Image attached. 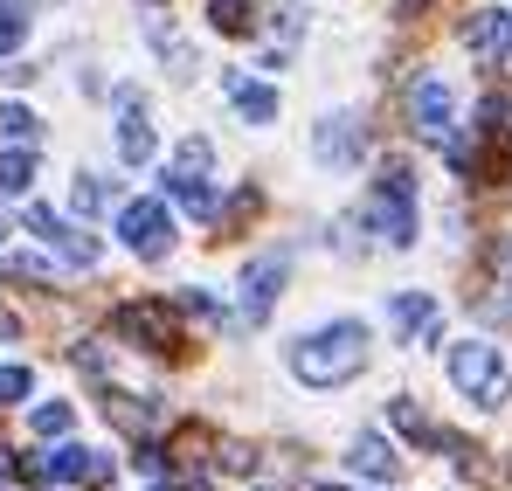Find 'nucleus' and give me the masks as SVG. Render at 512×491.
<instances>
[{"label": "nucleus", "mask_w": 512, "mask_h": 491, "mask_svg": "<svg viewBox=\"0 0 512 491\" xmlns=\"http://www.w3.org/2000/svg\"><path fill=\"white\" fill-rule=\"evenodd\" d=\"M367 222L388 249L416 243V166L409 160H381L374 173V201H367Z\"/></svg>", "instance_id": "obj_2"}, {"label": "nucleus", "mask_w": 512, "mask_h": 491, "mask_svg": "<svg viewBox=\"0 0 512 491\" xmlns=\"http://www.w3.org/2000/svg\"><path fill=\"white\" fill-rule=\"evenodd\" d=\"M0 139H7V146H35V139H42V118H35L28 104H0Z\"/></svg>", "instance_id": "obj_19"}, {"label": "nucleus", "mask_w": 512, "mask_h": 491, "mask_svg": "<svg viewBox=\"0 0 512 491\" xmlns=\"http://www.w3.org/2000/svg\"><path fill=\"white\" fill-rule=\"evenodd\" d=\"M388 422H395V429H402L409 443H423V450H436V436H443V429H436V422H429V415L416 409L409 395H402V402H388Z\"/></svg>", "instance_id": "obj_16"}, {"label": "nucleus", "mask_w": 512, "mask_h": 491, "mask_svg": "<svg viewBox=\"0 0 512 491\" xmlns=\"http://www.w3.org/2000/svg\"><path fill=\"white\" fill-rule=\"evenodd\" d=\"M208 166H215L208 139H187V146H180V160H173L167 173H173V180H208Z\"/></svg>", "instance_id": "obj_20"}, {"label": "nucleus", "mask_w": 512, "mask_h": 491, "mask_svg": "<svg viewBox=\"0 0 512 491\" xmlns=\"http://www.w3.org/2000/svg\"><path fill=\"white\" fill-rule=\"evenodd\" d=\"M104 415H111L118 429H132V436H146V429H153V409H139L132 395H104Z\"/></svg>", "instance_id": "obj_21"}, {"label": "nucleus", "mask_w": 512, "mask_h": 491, "mask_svg": "<svg viewBox=\"0 0 512 491\" xmlns=\"http://www.w3.org/2000/svg\"><path fill=\"white\" fill-rule=\"evenodd\" d=\"M28 422H35V436H70V422H77V415H70V402H42Z\"/></svg>", "instance_id": "obj_23"}, {"label": "nucleus", "mask_w": 512, "mask_h": 491, "mask_svg": "<svg viewBox=\"0 0 512 491\" xmlns=\"http://www.w3.org/2000/svg\"><path fill=\"white\" fill-rule=\"evenodd\" d=\"M450 381H457V395H471L478 409H506L512 402V374L499 367V346H485V339H464V346H450Z\"/></svg>", "instance_id": "obj_3"}, {"label": "nucleus", "mask_w": 512, "mask_h": 491, "mask_svg": "<svg viewBox=\"0 0 512 491\" xmlns=\"http://www.w3.org/2000/svg\"><path fill=\"white\" fill-rule=\"evenodd\" d=\"M464 49H471L485 70L512 63V14H506V7H478V14L464 21Z\"/></svg>", "instance_id": "obj_7"}, {"label": "nucleus", "mask_w": 512, "mask_h": 491, "mask_svg": "<svg viewBox=\"0 0 512 491\" xmlns=\"http://www.w3.org/2000/svg\"><path fill=\"white\" fill-rule=\"evenodd\" d=\"M208 28L215 35H256V7L250 0H208Z\"/></svg>", "instance_id": "obj_17"}, {"label": "nucleus", "mask_w": 512, "mask_h": 491, "mask_svg": "<svg viewBox=\"0 0 512 491\" xmlns=\"http://www.w3.org/2000/svg\"><path fill=\"white\" fill-rule=\"evenodd\" d=\"M319 491H346V485H319Z\"/></svg>", "instance_id": "obj_31"}, {"label": "nucleus", "mask_w": 512, "mask_h": 491, "mask_svg": "<svg viewBox=\"0 0 512 491\" xmlns=\"http://www.w3.org/2000/svg\"><path fill=\"white\" fill-rule=\"evenodd\" d=\"M28 367H0V402H28Z\"/></svg>", "instance_id": "obj_26"}, {"label": "nucleus", "mask_w": 512, "mask_h": 491, "mask_svg": "<svg viewBox=\"0 0 512 491\" xmlns=\"http://www.w3.org/2000/svg\"><path fill=\"white\" fill-rule=\"evenodd\" d=\"M42 471L63 478V485H77V478H111V457H97V450H84V443H63L56 457H42Z\"/></svg>", "instance_id": "obj_14"}, {"label": "nucleus", "mask_w": 512, "mask_h": 491, "mask_svg": "<svg viewBox=\"0 0 512 491\" xmlns=\"http://www.w3.org/2000/svg\"><path fill=\"white\" fill-rule=\"evenodd\" d=\"M21 35H28V7H21V0H7V7H0V56H14V49H21Z\"/></svg>", "instance_id": "obj_22"}, {"label": "nucleus", "mask_w": 512, "mask_h": 491, "mask_svg": "<svg viewBox=\"0 0 512 491\" xmlns=\"http://www.w3.org/2000/svg\"><path fill=\"white\" fill-rule=\"evenodd\" d=\"M222 97L236 104L243 125H277V90H270V83L243 77V70H222Z\"/></svg>", "instance_id": "obj_10"}, {"label": "nucleus", "mask_w": 512, "mask_h": 491, "mask_svg": "<svg viewBox=\"0 0 512 491\" xmlns=\"http://www.w3.org/2000/svg\"><path fill=\"white\" fill-rule=\"evenodd\" d=\"M118 236H125V249L132 256H167L173 249V215H167V194H146V201H125L118 208Z\"/></svg>", "instance_id": "obj_4"}, {"label": "nucleus", "mask_w": 512, "mask_h": 491, "mask_svg": "<svg viewBox=\"0 0 512 491\" xmlns=\"http://www.w3.org/2000/svg\"><path fill=\"white\" fill-rule=\"evenodd\" d=\"M215 457H222V471H236V478H250V471H256V450H250V443H229V450H215Z\"/></svg>", "instance_id": "obj_27"}, {"label": "nucleus", "mask_w": 512, "mask_h": 491, "mask_svg": "<svg viewBox=\"0 0 512 491\" xmlns=\"http://www.w3.org/2000/svg\"><path fill=\"white\" fill-rule=\"evenodd\" d=\"M0 478H7V450H0Z\"/></svg>", "instance_id": "obj_29"}, {"label": "nucleus", "mask_w": 512, "mask_h": 491, "mask_svg": "<svg viewBox=\"0 0 512 491\" xmlns=\"http://www.w3.org/2000/svg\"><path fill=\"white\" fill-rule=\"evenodd\" d=\"M111 104H118V160H125V166H146V160H153V125H146V111H139V90H132V83H118V90H111Z\"/></svg>", "instance_id": "obj_9"}, {"label": "nucleus", "mask_w": 512, "mask_h": 491, "mask_svg": "<svg viewBox=\"0 0 512 491\" xmlns=\"http://www.w3.org/2000/svg\"><path fill=\"white\" fill-rule=\"evenodd\" d=\"M111 332H118L125 346H139V353H173V346H180L173 312H167V305H146V298L118 305V312H111Z\"/></svg>", "instance_id": "obj_5"}, {"label": "nucleus", "mask_w": 512, "mask_h": 491, "mask_svg": "<svg viewBox=\"0 0 512 491\" xmlns=\"http://www.w3.org/2000/svg\"><path fill=\"white\" fill-rule=\"evenodd\" d=\"M312 160L319 166H353L360 160V118H353V111L326 118V125L312 132Z\"/></svg>", "instance_id": "obj_12"}, {"label": "nucleus", "mask_w": 512, "mask_h": 491, "mask_svg": "<svg viewBox=\"0 0 512 491\" xmlns=\"http://www.w3.org/2000/svg\"><path fill=\"white\" fill-rule=\"evenodd\" d=\"M492 263H499V277H506V284H512V236H506V243H499V249H492Z\"/></svg>", "instance_id": "obj_28"}, {"label": "nucleus", "mask_w": 512, "mask_h": 491, "mask_svg": "<svg viewBox=\"0 0 512 491\" xmlns=\"http://www.w3.org/2000/svg\"><path fill=\"white\" fill-rule=\"evenodd\" d=\"M277 291H284V256H256L250 270H243V326H263V312H270Z\"/></svg>", "instance_id": "obj_11"}, {"label": "nucleus", "mask_w": 512, "mask_h": 491, "mask_svg": "<svg viewBox=\"0 0 512 491\" xmlns=\"http://www.w3.org/2000/svg\"><path fill=\"white\" fill-rule=\"evenodd\" d=\"M0 243H7V215H0Z\"/></svg>", "instance_id": "obj_30"}, {"label": "nucleus", "mask_w": 512, "mask_h": 491, "mask_svg": "<svg viewBox=\"0 0 512 491\" xmlns=\"http://www.w3.org/2000/svg\"><path fill=\"white\" fill-rule=\"evenodd\" d=\"M35 187V153L28 146H7L0 153V194H28Z\"/></svg>", "instance_id": "obj_18"}, {"label": "nucleus", "mask_w": 512, "mask_h": 491, "mask_svg": "<svg viewBox=\"0 0 512 491\" xmlns=\"http://www.w3.org/2000/svg\"><path fill=\"white\" fill-rule=\"evenodd\" d=\"M28 229H35L49 249H63V263H77V270H90V263H97V236H90V229H77V222H63L56 208H28Z\"/></svg>", "instance_id": "obj_8"}, {"label": "nucleus", "mask_w": 512, "mask_h": 491, "mask_svg": "<svg viewBox=\"0 0 512 491\" xmlns=\"http://www.w3.org/2000/svg\"><path fill=\"white\" fill-rule=\"evenodd\" d=\"M409 125L423 132L429 146H443L457 132V104H450V83L443 77H416L409 83Z\"/></svg>", "instance_id": "obj_6"}, {"label": "nucleus", "mask_w": 512, "mask_h": 491, "mask_svg": "<svg viewBox=\"0 0 512 491\" xmlns=\"http://www.w3.org/2000/svg\"><path fill=\"white\" fill-rule=\"evenodd\" d=\"M70 201H77L84 215H97V208H104L111 194H104V180H97V173H77V187H70Z\"/></svg>", "instance_id": "obj_24"}, {"label": "nucleus", "mask_w": 512, "mask_h": 491, "mask_svg": "<svg viewBox=\"0 0 512 491\" xmlns=\"http://www.w3.org/2000/svg\"><path fill=\"white\" fill-rule=\"evenodd\" d=\"M388 326L402 332V339H416V332H423L429 346L443 339V326H436V298H429V291H395V305H388Z\"/></svg>", "instance_id": "obj_13"}, {"label": "nucleus", "mask_w": 512, "mask_h": 491, "mask_svg": "<svg viewBox=\"0 0 512 491\" xmlns=\"http://www.w3.org/2000/svg\"><path fill=\"white\" fill-rule=\"evenodd\" d=\"M346 457H353V471H360V478H395V471H402L395 443H381L374 429H367V436H353V450H346Z\"/></svg>", "instance_id": "obj_15"}, {"label": "nucleus", "mask_w": 512, "mask_h": 491, "mask_svg": "<svg viewBox=\"0 0 512 491\" xmlns=\"http://www.w3.org/2000/svg\"><path fill=\"white\" fill-rule=\"evenodd\" d=\"M7 270H14L21 284H56V263H49V256H14Z\"/></svg>", "instance_id": "obj_25"}, {"label": "nucleus", "mask_w": 512, "mask_h": 491, "mask_svg": "<svg viewBox=\"0 0 512 491\" xmlns=\"http://www.w3.org/2000/svg\"><path fill=\"white\" fill-rule=\"evenodd\" d=\"M360 367H367V326L360 319H340V326H326V332H312V339L291 346V374L305 388H340Z\"/></svg>", "instance_id": "obj_1"}]
</instances>
